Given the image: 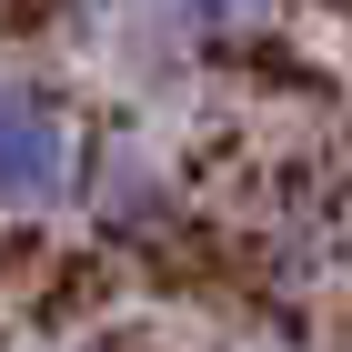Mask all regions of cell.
<instances>
[{"label":"cell","instance_id":"obj_1","mask_svg":"<svg viewBox=\"0 0 352 352\" xmlns=\"http://www.w3.org/2000/svg\"><path fill=\"white\" fill-rule=\"evenodd\" d=\"M71 182V121L41 91H0V201H51Z\"/></svg>","mask_w":352,"mask_h":352},{"label":"cell","instance_id":"obj_2","mask_svg":"<svg viewBox=\"0 0 352 352\" xmlns=\"http://www.w3.org/2000/svg\"><path fill=\"white\" fill-rule=\"evenodd\" d=\"M191 30H221V41H252V30H272V10L282 0H171Z\"/></svg>","mask_w":352,"mask_h":352}]
</instances>
